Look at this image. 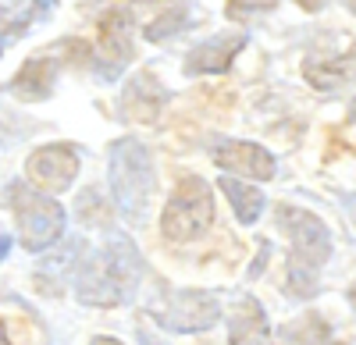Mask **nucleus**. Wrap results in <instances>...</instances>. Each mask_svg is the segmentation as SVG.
<instances>
[{"instance_id": "nucleus-1", "label": "nucleus", "mask_w": 356, "mask_h": 345, "mask_svg": "<svg viewBox=\"0 0 356 345\" xmlns=\"http://www.w3.org/2000/svg\"><path fill=\"white\" fill-rule=\"evenodd\" d=\"M143 260L129 235L114 232L104 239L100 249H93L79 267V299L89 306H122L139 285Z\"/></svg>"}, {"instance_id": "nucleus-2", "label": "nucleus", "mask_w": 356, "mask_h": 345, "mask_svg": "<svg viewBox=\"0 0 356 345\" xmlns=\"http://www.w3.org/2000/svg\"><path fill=\"white\" fill-rule=\"evenodd\" d=\"M278 224L289 235V289L292 296H310L317 285V271L324 267V260L332 256V235L324 228L321 217H314L310 210L300 207H278Z\"/></svg>"}, {"instance_id": "nucleus-3", "label": "nucleus", "mask_w": 356, "mask_h": 345, "mask_svg": "<svg viewBox=\"0 0 356 345\" xmlns=\"http://www.w3.org/2000/svg\"><path fill=\"white\" fill-rule=\"evenodd\" d=\"M150 192H154L150 150L136 139H118L114 150H111V196H114V207L129 221H143Z\"/></svg>"}, {"instance_id": "nucleus-4", "label": "nucleus", "mask_w": 356, "mask_h": 345, "mask_svg": "<svg viewBox=\"0 0 356 345\" xmlns=\"http://www.w3.org/2000/svg\"><path fill=\"white\" fill-rule=\"evenodd\" d=\"M214 224V196L211 185L196 175H182L175 182L164 214H161V232L168 242H193L207 235V228Z\"/></svg>"}, {"instance_id": "nucleus-5", "label": "nucleus", "mask_w": 356, "mask_h": 345, "mask_svg": "<svg viewBox=\"0 0 356 345\" xmlns=\"http://www.w3.org/2000/svg\"><path fill=\"white\" fill-rule=\"evenodd\" d=\"M8 199L22 232V246L29 253H43L65 235V207L50 192H40L29 182H18L8 189Z\"/></svg>"}, {"instance_id": "nucleus-6", "label": "nucleus", "mask_w": 356, "mask_h": 345, "mask_svg": "<svg viewBox=\"0 0 356 345\" xmlns=\"http://www.w3.org/2000/svg\"><path fill=\"white\" fill-rule=\"evenodd\" d=\"M303 78L314 90H324V93H332L342 82L356 78V40L342 33L321 36L303 61Z\"/></svg>"}, {"instance_id": "nucleus-7", "label": "nucleus", "mask_w": 356, "mask_h": 345, "mask_svg": "<svg viewBox=\"0 0 356 345\" xmlns=\"http://www.w3.org/2000/svg\"><path fill=\"white\" fill-rule=\"evenodd\" d=\"M154 321L168 331H207L214 328L218 317H221V303L211 296V292H200V289H178V292H168L161 303L150 306Z\"/></svg>"}, {"instance_id": "nucleus-8", "label": "nucleus", "mask_w": 356, "mask_h": 345, "mask_svg": "<svg viewBox=\"0 0 356 345\" xmlns=\"http://www.w3.org/2000/svg\"><path fill=\"white\" fill-rule=\"evenodd\" d=\"M132 8L125 4V0H118V4H111L97 25V43H100V61H104V75H118L136 53V43H132Z\"/></svg>"}, {"instance_id": "nucleus-9", "label": "nucleus", "mask_w": 356, "mask_h": 345, "mask_svg": "<svg viewBox=\"0 0 356 345\" xmlns=\"http://www.w3.org/2000/svg\"><path fill=\"white\" fill-rule=\"evenodd\" d=\"M25 175L40 192H65L75 175H79V153L68 146V142H50V146H40L33 157L25 160Z\"/></svg>"}, {"instance_id": "nucleus-10", "label": "nucleus", "mask_w": 356, "mask_h": 345, "mask_svg": "<svg viewBox=\"0 0 356 345\" xmlns=\"http://www.w3.org/2000/svg\"><path fill=\"white\" fill-rule=\"evenodd\" d=\"M214 164L225 175H235V178L239 175L250 182H271L275 178V157L264 146H257V142H243V139L221 142L214 150Z\"/></svg>"}, {"instance_id": "nucleus-11", "label": "nucleus", "mask_w": 356, "mask_h": 345, "mask_svg": "<svg viewBox=\"0 0 356 345\" xmlns=\"http://www.w3.org/2000/svg\"><path fill=\"white\" fill-rule=\"evenodd\" d=\"M164 85L157 82L154 71H139L125 82V90H122V114L129 121H143V125H150L161 118V110H164Z\"/></svg>"}, {"instance_id": "nucleus-12", "label": "nucleus", "mask_w": 356, "mask_h": 345, "mask_svg": "<svg viewBox=\"0 0 356 345\" xmlns=\"http://www.w3.org/2000/svg\"><path fill=\"white\" fill-rule=\"evenodd\" d=\"M246 47V36L243 33H221L214 40H203L200 47L189 50L186 57V71L189 75H218V71H228V65L239 57V50Z\"/></svg>"}, {"instance_id": "nucleus-13", "label": "nucleus", "mask_w": 356, "mask_h": 345, "mask_svg": "<svg viewBox=\"0 0 356 345\" xmlns=\"http://www.w3.org/2000/svg\"><path fill=\"white\" fill-rule=\"evenodd\" d=\"M228 345H267V313L253 296H243L228 313Z\"/></svg>"}, {"instance_id": "nucleus-14", "label": "nucleus", "mask_w": 356, "mask_h": 345, "mask_svg": "<svg viewBox=\"0 0 356 345\" xmlns=\"http://www.w3.org/2000/svg\"><path fill=\"white\" fill-rule=\"evenodd\" d=\"M50 8L54 0H0V50L18 40L29 25H36Z\"/></svg>"}, {"instance_id": "nucleus-15", "label": "nucleus", "mask_w": 356, "mask_h": 345, "mask_svg": "<svg viewBox=\"0 0 356 345\" xmlns=\"http://www.w3.org/2000/svg\"><path fill=\"white\" fill-rule=\"evenodd\" d=\"M54 78H57V61L40 53V57H33V61H25L18 68V75L11 78V90L22 100H43L54 90Z\"/></svg>"}, {"instance_id": "nucleus-16", "label": "nucleus", "mask_w": 356, "mask_h": 345, "mask_svg": "<svg viewBox=\"0 0 356 345\" xmlns=\"http://www.w3.org/2000/svg\"><path fill=\"white\" fill-rule=\"evenodd\" d=\"M218 185H221V192L228 196L235 217H239L243 224H257V217H260V210H264V203H267L264 192H260L253 182H243V178H235V175H221Z\"/></svg>"}, {"instance_id": "nucleus-17", "label": "nucleus", "mask_w": 356, "mask_h": 345, "mask_svg": "<svg viewBox=\"0 0 356 345\" xmlns=\"http://www.w3.org/2000/svg\"><path fill=\"white\" fill-rule=\"evenodd\" d=\"M182 25H186V4H175V0H161L157 18H150V22L143 25V36L150 40V43H161V40L175 36Z\"/></svg>"}, {"instance_id": "nucleus-18", "label": "nucleus", "mask_w": 356, "mask_h": 345, "mask_svg": "<svg viewBox=\"0 0 356 345\" xmlns=\"http://www.w3.org/2000/svg\"><path fill=\"white\" fill-rule=\"evenodd\" d=\"M321 342H328V328H324L321 317H300V321H292L278 345H321Z\"/></svg>"}, {"instance_id": "nucleus-19", "label": "nucleus", "mask_w": 356, "mask_h": 345, "mask_svg": "<svg viewBox=\"0 0 356 345\" xmlns=\"http://www.w3.org/2000/svg\"><path fill=\"white\" fill-rule=\"evenodd\" d=\"M275 4H278V0H225V15L235 18V22H243V18H253V15L271 11Z\"/></svg>"}, {"instance_id": "nucleus-20", "label": "nucleus", "mask_w": 356, "mask_h": 345, "mask_svg": "<svg viewBox=\"0 0 356 345\" xmlns=\"http://www.w3.org/2000/svg\"><path fill=\"white\" fill-rule=\"evenodd\" d=\"M136 331H139V342H143V345H168V342H164V338H161V335H157L150 324H139Z\"/></svg>"}, {"instance_id": "nucleus-21", "label": "nucleus", "mask_w": 356, "mask_h": 345, "mask_svg": "<svg viewBox=\"0 0 356 345\" xmlns=\"http://www.w3.org/2000/svg\"><path fill=\"white\" fill-rule=\"evenodd\" d=\"M89 345H125V342H118V338H111V335H97Z\"/></svg>"}, {"instance_id": "nucleus-22", "label": "nucleus", "mask_w": 356, "mask_h": 345, "mask_svg": "<svg viewBox=\"0 0 356 345\" xmlns=\"http://www.w3.org/2000/svg\"><path fill=\"white\" fill-rule=\"evenodd\" d=\"M296 4H300V8H307V11H317V8L324 4V0H296Z\"/></svg>"}, {"instance_id": "nucleus-23", "label": "nucleus", "mask_w": 356, "mask_h": 345, "mask_svg": "<svg viewBox=\"0 0 356 345\" xmlns=\"http://www.w3.org/2000/svg\"><path fill=\"white\" fill-rule=\"evenodd\" d=\"M8 249H11V242H8V235H4V232H0V260L8 256Z\"/></svg>"}, {"instance_id": "nucleus-24", "label": "nucleus", "mask_w": 356, "mask_h": 345, "mask_svg": "<svg viewBox=\"0 0 356 345\" xmlns=\"http://www.w3.org/2000/svg\"><path fill=\"white\" fill-rule=\"evenodd\" d=\"M0 345H11V338H8V328H4V321H0Z\"/></svg>"}, {"instance_id": "nucleus-25", "label": "nucleus", "mask_w": 356, "mask_h": 345, "mask_svg": "<svg viewBox=\"0 0 356 345\" xmlns=\"http://www.w3.org/2000/svg\"><path fill=\"white\" fill-rule=\"evenodd\" d=\"M349 303H353V306H356V281H353V285H349Z\"/></svg>"}, {"instance_id": "nucleus-26", "label": "nucleus", "mask_w": 356, "mask_h": 345, "mask_svg": "<svg viewBox=\"0 0 356 345\" xmlns=\"http://www.w3.org/2000/svg\"><path fill=\"white\" fill-rule=\"evenodd\" d=\"M349 118H353V121H356V100H353V103H349Z\"/></svg>"}, {"instance_id": "nucleus-27", "label": "nucleus", "mask_w": 356, "mask_h": 345, "mask_svg": "<svg viewBox=\"0 0 356 345\" xmlns=\"http://www.w3.org/2000/svg\"><path fill=\"white\" fill-rule=\"evenodd\" d=\"M346 8H349V11L356 15V0H346Z\"/></svg>"}, {"instance_id": "nucleus-28", "label": "nucleus", "mask_w": 356, "mask_h": 345, "mask_svg": "<svg viewBox=\"0 0 356 345\" xmlns=\"http://www.w3.org/2000/svg\"><path fill=\"white\" fill-rule=\"evenodd\" d=\"M321 345H339V342H332V338H328V342H321Z\"/></svg>"}]
</instances>
